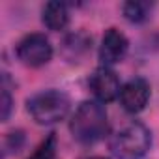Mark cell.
I'll use <instances>...</instances> for the list:
<instances>
[{
  "instance_id": "277c9868",
  "label": "cell",
  "mask_w": 159,
  "mask_h": 159,
  "mask_svg": "<svg viewBox=\"0 0 159 159\" xmlns=\"http://www.w3.org/2000/svg\"><path fill=\"white\" fill-rule=\"evenodd\" d=\"M17 58L28 67L45 66L52 58V45L45 38V34H28L17 43Z\"/></svg>"
},
{
  "instance_id": "ba28073f",
  "label": "cell",
  "mask_w": 159,
  "mask_h": 159,
  "mask_svg": "<svg viewBox=\"0 0 159 159\" xmlns=\"http://www.w3.org/2000/svg\"><path fill=\"white\" fill-rule=\"evenodd\" d=\"M90 51H92V38L83 30L66 36L62 41V54L67 62H83Z\"/></svg>"
},
{
  "instance_id": "5b68a950",
  "label": "cell",
  "mask_w": 159,
  "mask_h": 159,
  "mask_svg": "<svg viewBox=\"0 0 159 159\" xmlns=\"http://www.w3.org/2000/svg\"><path fill=\"white\" fill-rule=\"evenodd\" d=\"M150 96H152V90H150L148 81L142 77H135V79H129L122 86L120 103H122L124 111H127L131 114H137V112L144 111V107L150 101Z\"/></svg>"
},
{
  "instance_id": "8992f818",
  "label": "cell",
  "mask_w": 159,
  "mask_h": 159,
  "mask_svg": "<svg viewBox=\"0 0 159 159\" xmlns=\"http://www.w3.org/2000/svg\"><path fill=\"white\" fill-rule=\"evenodd\" d=\"M88 86H90L92 94L98 98V101H101V103H109V101L120 98V90H122L116 73L111 67H105V66L98 67L90 75Z\"/></svg>"
},
{
  "instance_id": "30bf717a",
  "label": "cell",
  "mask_w": 159,
  "mask_h": 159,
  "mask_svg": "<svg viewBox=\"0 0 159 159\" xmlns=\"http://www.w3.org/2000/svg\"><path fill=\"white\" fill-rule=\"evenodd\" d=\"M124 17L131 23H144L152 10H153V4L150 2H125L124 4Z\"/></svg>"
},
{
  "instance_id": "7c38bea8",
  "label": "cell",
  "mask_w": 159,
  "mask_h": 159,
  "mask_svg": "<svg viewBox=\"0 0 159 159\" xmlns=\"http://www.w3.org/2000/svg\"><path fill=\"white\" fill-rule=\"evenodd\" d=\"M2 122H6L10 118V112H11V107H13V99H11V94L8 92V88H2Z\"/></svg>"
},
{
  "instance_id": "8fae6325",
  "label": "cell",
  "mask_w": 159,
  "mask_h": 159,
  "mask_svg": "<svg viewBox=\"0 0 159 159\" xmlns=\"http://www.w3.org/2000/svg\"><path fill=\"white\" fill-rule=\"evenodd\" d=\"M56 155V135L51 133L28 159H54Z\"/></svg>"
},
{
  "instance_id": "4fadbf2b",
  "label": "cell",
  "mask_w": 159,
  "mask_h": 159,
  "mask_svg": "<svg viewBox=\"0 0 159 159\" xmlns=\"http://www.w3.org/2000/svg\"><path fill=\"white\" fill-rule=\"evenodd\" d=\"M86 159H107V157H101V155H92V157H86Z\"/></svg>"
},
{
  "instance_id": "7a4b0ae2",
  "label": "cell",
  "mask_w": 159,
  "mask_h": 159,
  "mask_svg": "<svg viewBox=\"0 0 159 159\" xmlns=\"http://www.w3.org/2000/svg\"><path fill=\"white\" fill-rule=\"evenodd\" d=\"M152 146V133L140 122H129L111 139V150L116 159H142Z\"/></svg>"
},
{
  "instance_id": "3957f363",
  "label": "cell",
  "mask_w": 159,
  "mask_h": 159,
  "mask_svg": "<svg viewBox=\"0 0 159 159\" xmlns=\"http://www.w3.org/2000/svg\"><path fill=\"white\" fill-rule=\"evenodd\" d=\"M69 98L60 90H43L32 96L26 103L30 116L41 125H51L64 120L66 114L69 112Z\"/></svg>"
},
{
  "instance_id": "52a82bcc",
  "label": "cell",
  "mask_w": 159,
  "mask_h": 159,
  "mask_svg": "<svg viewBox=\"0 0 159 159\" xmlns=\"http://www.w3.org/2000/svg\"><path fill=\"white\" fill-rule=\"evenodd\" d=\"M129 49V41L127 38L118 30V28H109L103 34L101 39V47H99V60L105 67L118 64L125 58Z\"/></svg>"
},
{
  "instance_id": "9c48e42d",
  "label": "cell",
  "mask_w": 159,
  "mask_h": 159,
  "mask_svg": "<svg viewBox=\"0 0 159 159\" xmlns=\"http://www.w3.org/2000/svg\"><path fill=\"white\" fill-rule=\"evenodd\" d=\"M43 23L49 30H64L67 25H69V11H67V6L62 4V2H49L45 4L43 8Z\"/></svg>"
},
{
  "instance_id": "6da1fadb",
  "label": "cell",
  "mask_w": 159,
  "mask_h": 159,
  "mask_svg": "<svg viewBox=\"0 0 159 159\" xmlns=\"http://www.w3.org/2000/svg\"><path fill=\"white\" fill-rule=\"evenodd\" d=\"M69 131L81 144H96L101 140L109 133L105 107L98 101H83L69 122Z\"/></svg>"
}]
</instances>
